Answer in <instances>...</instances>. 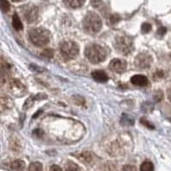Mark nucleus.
Segmentation results:
<instances>
[{"label":"nucleus","mask_w":171,"mask_h":171,"mask_svg":"<svg viewBox=\"0 0 171 171\" xmlns=\"http://www.w3.org/2000/svg\"><path fill=\"white\" fill-rule=\"evenodd\" d=\"M25 168V163L21 160H15L10 164V169L13 170H22Z\"/></svg>","instance_id":"nucleus-15"},{"label":"nucleus","mask_w":171,"mask_h":171,"mask_svg":"<svg viewBox=\"0 0 171 171\" xmlns=\"http://www.w3.org/2000/svg\"><path fill=\"white\" fill-rule=\"evenodd\" d=\"M10 9V3L7 0H1V10L4 13H7L9 12Z\"/></svg>","instance_id":"nucleus-22"},{"label":"nucleus","mask_w":171,"mask_h":171,"mask_svg":"<svg viewBox=\"0 0 171 171\" xmlns=\"http://www.w3.org/2000/svg\"><path fill=\"white\" fill-rule=\"evenodd\" d=\"M65 170L68 171H75V170H81V168L78 167L77 164H75V163L68 161V163L65 165Z\"/></svg>","instance_id":"nucleus-19"},{"label":"nucleus","mask_w":171,"mask_h":171,"mask_svg":"<svg viewBox=\"0 0 171 171\" xmlns=\"http://www.w3.org/2000/svg\"><path fill=\"white\" fill-rule=\"evenodd\" d=\"M114 46L121 54H129L134 48L133 39L128 36H118L115 40Z\"/></svg>","instance_id":"nucleus-5"},{"label":"nucleus","mask_w":171,"mask_h":171,"mask_svg":"<svg viewBox=\"0 0 171 171\" xmlns=\"http://www.w3.org/2000/svg\"><path fill=\"white\" fill-rule=\"evenodd\" d=\"M92 78L98 82H107L109 80L108 75H106V73L102 70H95L92 73Z\"/></svg>","instance_id":"nucleus-12"},{"label":"nucleus","mask_w":171,"mask_h":171,"mask_svg":"<svg viewBox=\"0 0 171 171\" xmlns=\"http://www.w3.org/2000/svg\"><path fill=\"white\" fill-rule=\"evenodd\" d=\"M109 68L112 72L121 74V73H123L126 70V68H127V62H126L125 60H123V59L115 58V59L110 61Z\"/></svg>","instance_id":"nucleus-9"},{"label":"nucleus","mask_w":171,"mask_h":171,"mask_svg":"<svg viewBox=\"0 0 171 171\" xmlns=\"http://www.w3.org/2000/svg\"><path fill=\"white\" fill-rule=\"evenodd\" d=\"M80 159L82 160L83 162L89 164L92 160V157L91 155V153L89 151H83L81 154L80 155Z\"/></svg>","instance_id":"nucleus-17"},{"label":"nucleus","mask_w":171,"mask_h":171,"mask_svg":"<svg viewBox=\"0 0 171 171\" xmlns=\"http://www.w3.org/2000/svg\"><path fill=\"white\" fill-rule=\"evenodd\" d=\"M164 76V72L162 71V70H157V72H155V74L153 75V78L155 79V80H158V79H162L163 77Z\"/></svg>","instance_id":"nucleus-28"},{"label":"nucleus","mask_w":171,"mask_h":171,"mask_svg":"<svg viewBox=\"0 0 171 171\" xmlns=\"http://www.w3.org/2000/svg\"><path fill=\"white\" fill-rule=\"evenodd\" d=\"M154 170V166L151 162H149V161H145L144 162L143 164H141L140 166V170L143 171H151Z\"/></svg>","instance_id":"nucleus-18"},{"label":"nucleus","mask_w":171,"mask_h":171,"mask_svg":"<svg viewBox=\"0 0 171 171\" xmlns=\"http://www.w3.org/2000/svg\"><path fill=\"white\" fill-rule=\"evenodd\" d=\"M121 20V16L117 14H114V15H111L109 16V22L111 24H116L119 21Z\"/></svg>","instance_id":"nucleus-25"},{"label":"nucleus","mask_w":171,"mask_h":171,"mask_svg":"<svg viewBox=\"0 0 171 171\" xmlns=\"http://www.w3.org/2000/svg\"><path fill=\"white\" fill-rule=\"evenodd\" d=\"M12 25L16 31L22 30V28H23V25H22L17 13H14L13 16H12Z\"/></svg>","instance_id":"nucleus-14"},{"label":"nucleus","mask_w":171,"mask_h":171,"mask_svg":"<svg viewBox=\"0 0 171 171\" xmlns=\"http://www.w3.org/2000/svg\"><path fill=\"white\" fill-rule=\"evenodd\" d=\"M153 97H154V100H155L156 102H160V101L163 99V98H164V93H163L162 91L158 90V91H157V92H155V94H154Z\"/></svg>","instance_id":"nucleus-26"},{"label":"nucleus","mask_w":171,"mask_h":171,"mask_svg":"<svg viewBox=\"0 0 171 171\" xmlns=\"http://www.w3.org/2000/svg\"><path fill=\"white\" fill-rule=\"evenodd\" d=\"M82 24L87 33L94 34L98 33L101 30L102 21L98 16V15H97L95 12L90 11L84 17Z\"/></svg>","instance_id":"nucleus-2"},{"label":"nucleus","mask_w":171,"mask_h":171,"mask_svg":"<svg viewBox=\"0 0 171 171\" xmlns=\"http://www.w3.org/2000/svg\"><path fill=\"white\" fill-rule=\"evenodd\" d=\"M63 1L67 6L69 7V8H72V9L80 8L85 3V0H63Z\"/></svg>","instance_id":"nucleus-13"},{"label":"nucleus","mask_w":171,"mask_h":171,"mask_svg":"<svg viewBox=\"0 0 171 171\" xmlns=\"http://www.w3.org/2000/svg\"><path fill=\"white\" fill-rule=\"evenodd\" d=\"M22 15L24 19L27 21L28 23H33L36 21L39 17V10L37 7L34 5H26L22 9Z\"/></svg>","instance_id":"nucleus-8"},{"label":"nucleus","mask_w":171,"mask_h":171,"mask_svg":"<svg viewBox=\"0 0 171 171\" xmlns=\"http://www.w3.org/2000/svg\"><path fill=\"white\" fill-rule=\"evenodd\" d=\"M51 170H57V171H61L62 169L60 167H58L57 165H52L51 167V169H50Z\"/></svg>","instance_id":"nucleus-32"},{"label":"nucleus","mask_w":171,"mask_h":171,"mask_svg":"<svg viewBox=\"0 0 171 171\" xmlns=\"http://www.w3.org/2000/svg\"><path fill=\"white\" fill-rule=\"evenodd\" d=\"M60 52L64 59L70 60L79 53V46L71 40L62 41L60 44Z\"/></svg>","instance_id":"nucleus-4"},{"label":"nucleus","mask_w":171,"mask_h":171,"mask_svg":"<svg viewBox=\"0 0 171 171\" xmlns=\"http://www.w3.org/2000/svg\"><path fill=\"white\" fill-rule=\"evenodd\" d=\"M85 55L92 63H98L105 60L107 51L100 45L91 44L86 48Z\"/></svg>","instance_id":"nucleus-1"},{"label":"nucleus","mask_w":171,"mask_h":171,"mask_svg":"<svg viewBox=\"0 0 171 171\" xmlns=\"http://www.w3.org/2000/svg\"><path fill=\"white\" fill-rule=\"evenodd\" d=\"M41 112H42V110H41V109H39V111H38V112H37V113H36L35 115H34V116H33V117H34V118H36L37 116H39V115L40 114Z\"/></svg>","instance_id":"nucleus-34"},{"label":"nucleus","mask_w":171,"mask_h":171,"mask_svg":"<svg viewBox=\"0 0 171 171\" xmlns=\"http://www.w3.org/2000/svg\"><path fill=\"white\" fill-rule=\"evenodd\" d=\"M43 131L41 129H35L34 130V132H33V134H34V136H36L37 138H40L42 135H43Z\"/></svg>","instance_id":"nucleus-30"},{"label":"nucleus","mask_w":171,"mask_h":171,"mask_svg":"<svg viewBox=\"0 0 171 171\" xmlns=\"http://www.w3.org/2000/svg\"><path fill=\"white\" fill-rule=\"evenodd\" d=\"M140 123H142L143 125H145V126H146L148 128H150V129H154L155 128V127L151 124L150 123H149L145 118H141L140 119Z\"/></svg>","instance_id":"nucleus-27"},{"label":"nucleus","mask_w":171,"mask_h":171,"mask_svg":"<svg viewBox=\"0 0 171 171\" xmlns=\"http://www.w3.org/2000/svg\"><path fill=\"white\" fill-rule=\"evenodd\" d=\"M30 41L35 46L43 47L46 46L50 41V33L45 28H33L28 32Z\"/></svg>","instance_id":"nucleus-3"},{"label":"nucleus","mask_w":171,"mask_h":171,"mask_svg":"<svg viewBox=\"0 0 171 171\" xmlns=\"http://www.w3.org/2000/svg\"><path fill=\"white\" fill-rule=\"evenodd\" d=\"M167 95H168V98H169V100L171 102V87L170 88L168 89V91H167Z\"/></svg>","instance_id":"nucleus-33"},{"label":"nucleus","mask_w":171,"mask_h":171,"mask_svg":"<svg viewBox=\"0 0 171 171\" xmlns=\"http://www.w3.org/2000/svg\"><path fill=\"white\" fill-rule=\"evenodd\" d=\"M152 57L151 55L147 52H141L135 58V66L139 69H145V68H150L152 63Z\"/></svg>","instance_id":"nucleus-7"},{"label":"nucleus","mask_w":171,"mask_h":171,"mask_svg":"<svg viewBox=\"0 0 171 171\" xmlns=\"http://www.w3.org/2000/svg\"><path fill=\"white\" fill-rule=\"evenodd\" d=\"M40 56L42 57H44V58L51 59V58H52L53 56H54V51H53V50L51 49V48H46V49H45V50L41 52Z\"/></svg>","instance_id":"nucleus-16"},{"label":"nucleus","mask_w":171,"mask_h":171,"mask_svg":"<svg viewBox=\"0 0 171 171\" xmlns=\"http://www.w3.org/2000/svg\"><path fill=\"white\" fill-rule=\"evenodd\" d=\"M151 30V25L148 22H144L141 26V32L143 34H148Z\"/></svg>","instance_id":"nucleus-24"},{"label":"nucleus","mask_w":171,"mask_h":171,"mask_svg":"<svg viewBox=\"0 0 171 171\" xmlns=\"http://www.w3.org/2000/svg\"><path fill=\"white\" fill-rule=\"evenodd\" d=\"M34 100H36L35 96H34V97H30L27 100H26V102H25V103H24L23 108H24V109H29L31 106H33Z\"/></svg>","instance_id":"nucleus-23"},{"label":"nucleus","mask_w":171,"mask_h":171,"mask_svg":"<svg viewBox=\"0 0 171 171\" xmlns=\"http://www.w3.org/2000/svg\"><path fill=\"white\" fill-rule=\"evenodd\" d=\"M91 4L92 7H94L96 9H98V10H101L104 7V4L103 3L102 0H91Z\"/></svg>","instance_id":"nucleus-21"},{"label":"nucleus","mask_w":171,"mask_h":171,"mask_svg":"<svg viewBox=\"0 0 171 171\" xmlns=\"http://www.w3.org/2000/svg\"><path fill=\"white\" fill-rule=\"evenodd\" d=\"M131 82L139 87H145L148 84V79L143 75H136L131 78Z\"/></svg>","instance_id":"nucleus-11"},{"label":"nucleus","mask_w":171,"mask_h":171,"mask_svg":"<svg viewBox=\"0 0 171 171\" xmlns=\"http://www.w3.org/2000/svg\"><path fill=\"white\" fill-rule=\"evenodd\" d=\"M43 170V166L40 163L35 162V163H32L29 165L28 170L30 171H40Z\"/></svg>","instance_id":"nucleus-20"},{"label":"nucleus","mask_w":171,"mask_h":171,"mask_svg":"<svg viewBox=\"0 0 171 171\" xmlns=\"http://www.w3.org/2000/svg\"><path fill=\"white\" fill-rule=\"evenodd\" d=\"M170 58H171V54H170Z\"/></svg>","instance_id":"nucleus-36"},{"label":"nucleus","mask_w":171,"mask_h":171,"mask_svg":"<svg viewBox=\"0 0 171 171\" xmlns=\"http://www.w3.org/2000/svg\"><path fill=\"white\" fill-rule=\"evenodd\" d=\"M13 2H19V1H21V0H12Z\"/></svg>","instance_id":"nucleus-35"},{"label":"nucleus","mask_w":171,"mask_h":171,"mask_svg":"<svg viewBox=\"0 0 171 171\" xmlns=\"http://www.w3.org/2000/svg\"><path fill=\"white\" fill-rule=\"evenodd\" d=\"M166 32H167L166 27H160L158 29H157V35H159V36H164V34H166Z\"/></svg>","instance_id":"nucleus-29"},{"label":"nucleus","mask_w":171,"mask_h":171,"mask_svg":"<svg viewBox=\"0 0 171 171\" xmlns=\"http://www.w3.org/2000/svg\"><path fill=\"white\" fill-rule=\"evenodd\" d=\"M123 170H136V168L134 167H132L130 165H125L123 168Z\"/></svg>","instance_id":"nucleus-31"},{"label":"nucleus","mask_w":171,"mask_h":171,"mask_svg":"<svg viewBox=\"0 0 171 171\" xmlns=\"http://www.w3.org/2000/svg\"><path fill=\"white\" fill-rule=\"evenodd\" d=\"M9 90L12 95L15 96L17 98H20V97L25 95V93L27 92V89L25 87V86L17 79H13V80L10 81Z\"/></svg>","instance_id":"nucleus-6"},{"label":"nucleus","mask_w":171,"mask_h":171,"mask_svg":"<svg viewBox=\"0 0 171 171\" xmlns=\"http://www.w3.org/2000/svg\"><path fill=\"white\" fill-rule=\"evenodd\" d=\"M12 65L4 60V57H1V82L2 85L6 81L7 78L11 74Z\"/></svg>","instance_id":"nucleus-10"}]
</instances>
